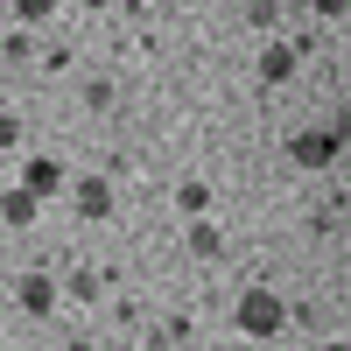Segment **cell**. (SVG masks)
I'll list each match as a JSON object with an SVG mask.
<instances>
[{
  "mask_svg": "<svg viewBox=\"0 0 351 351\" xmlns=\"http://www.w3.org/2000/svg\"><path fill=\"white\" fill-rule=\"evenodd\" d=\"M324 351H351V344H324Z\"/></svg>",
  "mask_w": 351,
  "mask_h": 351,
  "instance_id": "cell-11",
  "label": "cell"
},
{
  "mask_svg": "<svg viewBox=\"0 0 351 351\" xmlns=\"http://www.w3.org/2000/svg\"><path fill=\"white\" fill-rule=\"evenodd\" d=\"M21 190H28V197H56V190H64V162L28 155V169H21Z\"/></svg>",
  "mask_w": 351,
  "mask_h": 351,
  "instance_id": "cell-3",
  "label": "cell"
},
{
  "mask_svg": "<svg viewBox=\"0 0 351 351\" xmlns=\"http://www.w3.org/2000/svg\"><path fill=\"white\" fill-rule=\"evenodd\" d=\"M190 253H218V232L211 225H190Z\"/></svg>",
  "mask_w": 351,
  "mask_h": 351,
  "instance_id": "cell-9",
  "label": "cell"
},
{
  "mask_svg": "<svg viewBox=\"0 0 351 351\" xmlns=\"http://www.w3.org/2000/svg\"><path fill=\"white\" fill-rule=\"evenodd\" d=\"M260 77H267V84H288V77H295V49H288V43H267V49H260Z\"/></svg>",
  "mask_w": 351,
  "mask_h": 351,
  "instance_id": "cell-4",
  "label": "cell"
},
{
  "mask_svg": "<svg viewBox=\"0 0 351 351\" xmlns=\"http://www.w3.org/2000/svg\"><path fill=\"white\" fill-rule=\"evenodd\" d=\"M176 204H183V211L197 218V211H204V204H211V190H204V183H183V190H176Z\"/></svg>",
  "mask_w": 351,
  "mask_h": 351,
  "instance_id": "cell-8",
  "label": "cell"
},
{
  "mask_svg": "<svg viewBox=\"0 0 351 351\" xmlns=\"http://www.w3.org/2000/svg\"><path fill=\"white\" fill-rule=\"evenodd\" d=\"M77 211H84V218H106V211H112V190H106V183H84V190H77Z\"/></svg>",
  "mask_w": 351,
  "mask_h": 351,
  "instance_id": "cell-7",
  "label": "cell"
},
{
  "mask_svg": "<svg viewBox=\"0 0 351 351\" xmlns=\"http://www.w3.org/2000/svg\"><path fill=\"white\" fill-rule=\"evenodd\" d=\"M49 8H56V0H14V14H21V21H43Z\"/></svg>",
  "mask_w": 351,
  "mask_h": 351,
  "instance_id": "cell-10",
  "label": "cell"
},
{
  "mask_svg": "<svg viewBox=\"0 0 351 351\" xmlns=\"http://www.w3.org/2000/svg\"><path fill=\"white\" fill-rule=\"evenodd\" d=\"M344 134L351 127H295V134H288V162H295V169H330L344 155Z\"/></svg>",
  "mask_w": 351,
  "mask_h": 351,
  "instance_id": "cell-2",
  "label": "cell"
},
{
  "mask_svg": "<svg viewBox=\"0 0 351 351\" xmlns=\"http://www.w3.org/2000/svg\"><path fill=\"white\" fill-rule=\"evenodd\" d=\"M232 316H239V330H246V337H281V330H288V302L274 295V288H246Z\"/></svg>",
  "mask_w": 351,
  "mask_h": 351,
  "instance_id": "cell-1",
  "label": "cell"
},
{
  "mask_svg": "<svg viewBox=\"0 0 351 351\" xmlns=\"http://www.w3.org/2000/svg\"><path fill=\"white\" fill-rule=\"evenodd\" d=\"M36 211H43V197H28L21 183H14L8 197H0V218H8V225H36Z\"/></svg>",
  "mask_w": 351,
  "mask_h": 351,
  "instance_id": "cell-5",
  "label": "cell"
},
{
  "mask_svg": "<svg viewBox=\"0 0 351 351\" xmlns=\"http://www.w3.org/2000/svg\"><path fill=\"white\" fill-rule=\"evenodd\" d=\"M49 302H56V281H49V274H21V309H28V316H43Z\"/></svg>",
  "mask_w": 351,
  "mask_h": 351,
  "instance_id": "cell-6",
  "label": "cell"
}]
</instances>
